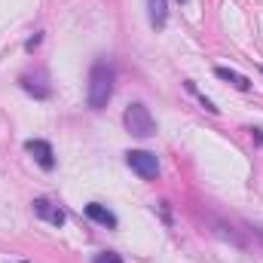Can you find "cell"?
<instances>
[{
	"label": "cell",
	"instance_id": "6da1fadb",
	"mask_svg": "<svg viewBox=\"0 0 263 263\" xmlns=\"http://www.w3.org/2000/svg\"><path fill=\"white\" fill-rule=\"evenodd\" d=\"M114 83H117V67L107 59H95L89 70V89H86V104L92 110H104L107 101L114 98Z\"/></svg>",
	"mask_w": 263,
	"mask_h": 263
},
{
	"label": "cell",
	"instance_id": "7a4b0ae2",
	"mask_svg": "<svg viewBox=\"0 0 263 263\" xmlns=\"http://www.w3.org/2000/svg\"><path fill=\"white\" fill-rule=\"evenodd\" d=\"M123 126H126V132L135 135V138H150V135H156V120H153V114L147 110V104H141V101H132L129 107H126Z\"/></svg>",
	"mask_w": 263,
	"mask_h": 263
},
{
	"label": "cell",
	"instance_id": "3957f363",
	"mask_svg": "<svg viewBox=\"0 0 263 263\" xmlns=\"http://www.w3.org/2000/svg\"><path fill=\"white\" fill-rule=\"evenodd\" d=\"M126 165L141 181H156V175H159V159L153 153H147V150H129L126 153Z\"/></svg>",
	"mask_w": 263,
	"mask_h": 263
},
{
	"label": "cell",
	"instance_id": "277c9868",
	"mask_svg": "<svg viewBox=\"0 0 263 263\" xmlns=\"http://www.w3.org/2000/svg\"><path fill=\"white\" fill-rule=\"evenodd\" d=\"M25 150L34 156V162H37L43 172H52V168H55V150H52L49 141H43V138H31V141H25Z\"/></svg>",
	"mask_w": 263,
	"mask_h": 263
},
{
	"label": "cell",
	"instance_id": "5b68a950",
	"mask_svg": "<svg viewBox=\"0 0 263 263\" xmlns=\"http://www.w3.org/2000/svg\"><path fill=\"white\" fill-rule=\"evenodd\" d=\"M31 208H34V214H37L40 220H46V223H52V227H65V220H67L65 208H59L52 199L37 196L34 202H31Z\"/></svg>",
	"mask_w": 263,
	"mask_h": 263
},
{
	"label": "cell",
	"instance_id": "8992f818",
	"mask_svg": "<svg viewBox=\"0 0 263 263\" xmlns=\"http://www.w3.org/2000/svg\"><path fill=\"white\" fill-rule=\"evenodd\" d=\"M18 83H22V89H25L28 95H34V98H40V101L52 95V86H49V77H46V70H40V67H37L34 73H22V80H18Z\"/></svg>",
	"mask_w": 263,
	"mask_h": 263
},
{
	"label": "cell",
	"instance_id": "52a82bcc",
	"mask_svg": "<svg viewBox=\"0 0 263 263\" xmlns=\"http://www.w3.org/2000/svg\"><path fill=\"white\" fill-rule=\"evenodd\" d=\"M83 211H86V217H89L92 223H98V227H107V230H117V227H120L117 214H114L107 205H101V202H89Z\"/></svg>",
	"mask_w": 263,
	"mask_h": 263
},
{
	"label": "cell",
	"instance_id": "ba28073f",
	"mask_svg": "<svg viewBox=\"0 0 263 263\" xmlns=\"http://www.w3.org/2000/svg\"><path fill=\"white\" fill-rule=\"evenodd\" d=\"M147 9H150V25L162 31L168 25V0H147Z\"/></svg>",
	"mask_w": 263,
	"mask_h": 263
},
{
	"label": "cell",
	"instance_id": "9c48e42d",
	"mask_svg": "<svg viewBox=\"0 0 263 263\" xmlns=\"http://www.w3.org/2000/svg\"><path fill=\"white\" fill-rule=\"evenodd\" d=\"M214 73H217L220 80H227L230 86H236L239 92H251V80H248L245 73H239V70H233V67H214Z\"/></svg>",
	"mask_w": 263,
	"mask_h": 263
},
{
	"label": "cell",
	"instance_id": "30bf717a",
	"mask_svg": "<svg viewBox=\"0 0 263 263\" xmlns=\"http://www.w3.org/2000/svg\"><path fill=\"white\" fill-rule=\"evenodd\" d=\"M184 86H187V92H190V95H196V101L202 104V107H205V110H208V114H211V117H217V114H220V107H217V104H214V101H211L208 95H202V92H199V89H196V83H193V80H187Z\"/></svg>",
	"mask_w": 263,
	"mask_h": 263
},
{
	"label": "cell",
	"instance_id": "8fae6325",
	"mask_svg": "<svg viewBox=\"0 0 263 263\" xmlns=\"http://www.w3.org/2000/svg\"><path fill=\"white\" fill-rule=\"evenodd\" d=\"M92 263H123V257H120L117 251H98V254L92 257Z\"/></svg>",
	"mask_w": 263,
	"mask_h": 263
},
{
	"label": "cell",
	"instance_id": "7c38bea8",
	"mask_svg": "<svg viewBox=\"0 0 263 263\" xmlns=\"http://www.w3.org/2000/svg\"><path fill=\"white\" fill-rule=\"evenodd\" d=\"M40 40H43V37H40V34H37V37H31V40H28V43H25V49H28V52H34V49H37V46H40Z\"/></svg>",
	"mask_w": 263,
	"mask_h": 263
},
{
	"label": "cell",
	"instance_id": "4fadbf2b",
	"mask_svg": "<svg viewBox=\"0 0 263 263\" xmlns=\"http://www.w3.org/2000/svg\"><path fill=\"white\" fill-rule=\"evenodd\" d=\"M181 3H184V0H181Z\"/></svg>",
	"mask_w": 263,
	"mask_h": 263
}]
</instances>
